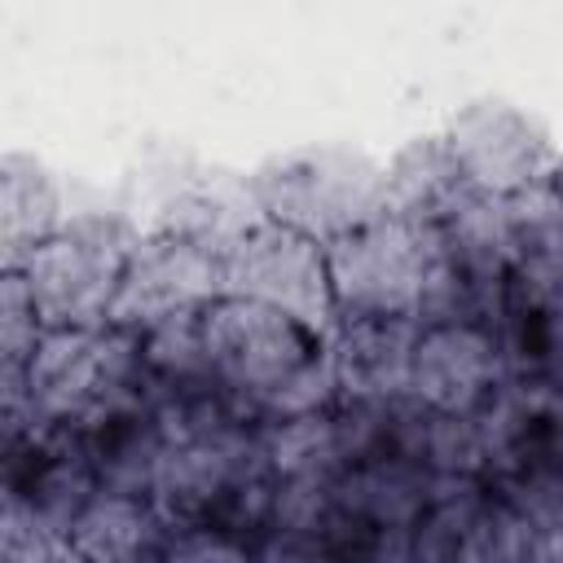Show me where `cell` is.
I'll return each mask as SVG.
<instances>
[{
    "label": "cell",
    "mask_w": 563,
    "mask_h": 563,
    "mask_svg": "<svg viewBox=\"0 0 563 563\" xmlns=\"http://www.w3.org/2000/svg\"><path fill=\"white\" fill-rule=\"evenodd\" d=\"M246 194L260 220L299 229L325 246L387 216L383 163L352 145H303L273 154L246 176Z\"/></svg>",
    "instance_id": "7a4b0ae2"
},
{
    "label": "cell",
    "mask_w": 563,
    "mask_h": 563,
    "mask_svg": "<svg viewBox=\"0 0 563 563\" xmlns=\"http://www.w3.org/2000/svg\"><path fill=\"white\" fill-rule=\"evenodd\" d=\"M141 334V365L154 391H176L194 383H216L207 361V334H202V308L176 312L163 321H150Z\"/></svg>",
    "instance_id": "2e32d148"
},
{
    "label": "cell",
    "mask_w": 563,
    "mask_h": 563,
    "mask_svg": "<svg viewBox=\"0 0 563 563\" xmlns=\"http://www.w3.org/2000/svg\"><path fill=\"white\" fill-rule=\"evenodd\" d=\"M158 563H255V537L229 523H172Z\"/></svg>",
    "instance_id": "d6986e66"
},
{
    "label": "cell",
    "mask_w": 563,
    "mask_h": 563,
    "mask_svg": "<svg viewBox=\"0 0 563 563\" xmlns=\"http://www.w3.org/2000/svg\"><path fill=\"white\" fill-rule=\"evenodd\" d=\"M167 532L172 519L150 493H101L79 515L66 545L79 563H158Z\"/></svg>",
    "instance_id": "4fadbf2b"
},
{
    "label": "cell",
    "mask_w": 563,
    "mask_h": 563,
    "mask_svg": "<svg viewBox=\"0 0 563 563\" xmlns=\"http://www.w3.org/2000/svg\"><path fill=\"white\" fill-rule=\"evenodd\" d=\"M70 220L66 189L57 172L26 150H9L0 158V255L4 268L26 264L48 238Z\"/></svg>",
    "instance_id": "7c38bea8"
},
{
    "label": "cell",
    "mask_w": 563,
    "mask_h": 563,
    "mask_svg": "<svg viewBox=\"0 0 563 563\" xmlns=\"http://www.w3.org/2000/svg\"><path fill=\"white\" fill-rule=\"evenodd\" d=\"M510 299L541 312H563V198L554 185L506 198Z\"/></svg>",
    "instance_id": "ba28073f"
},
{
    "label": "cell",
    "mask_w": 563,
    "mask_h": 563,
    "mask_svg": "<svg viewBox=\"0 0 563 563\" xmlns=\"http://www.w3.org/2000/svg\"><path fill=\"white\" fill-rule=\"evenodd\" d=\"M506 383L493 321H427L409 352V396L435 413H475Z\"/></svg>",
    "instance_id": "52a82bcc"
},
{
    "label": "cell",
    "mask_w": 563,
    "mask_h": 563,
    "mask_svg": "<svg viewBox=\"0 0 563 563\" xmlns=\"http://www.w3.org/2000/svg\"><path fill=\"white\" fill-rule=\"evenodd\" d=\"M383 180H387V216L413 224H440L471 194L440 132L405 141L383 163Z\"/></svg>",
    "instance_id": "5bb4252c"
},
{
    "label": "cell",
    "mask_w": 563,
    "mask_h": 563,
    "mask_svg": "<svg viewBox=\"0 0 563 563\" xmlns=\"http://www.w3.org/2000/svg\"><path fill=\"white\" fill-rule=\"evenodd\" d=\"M224 295V246L176 224H145L128 273L114 321L141 330L150 321L207 308Z\"/></svg>",
    "instance_id": "8992f818"
},
{
    "label": "cell",
    "mask_w": 563,
    "mask_h": 563,
    "mask_svg": "<svg viewBox=\"0 0 563 563\" xmlns=\"http://www.w3.org/2000/svg\"><path fill=\"white\" fill-rule=\"evenodd\" d=\"M145 233L128 207H70V220L26 264H18L48 330L110 325L123 295V273Z\"/></svg>",
    "instance_id": "6da1fadb"
},
{
    "label": "cell",
    "mask_w": 563,
    "mask_h": 563,
    "mask_svg": "<svg viewBox=\"0 0 563 563\" xmlns=\"http://www.w3.org/2000/svg\"><path fill=\"white\" fill-rule=\"evenodd\" d=\"M44 334H48V325H44L22 273L4 268V282H0V374H22Z\"/></svg>",
    "instance_id": "ac0fdd59"
},
{
    "label": "cell",
    "mask_w": 563,
    "mask_h": 563,
    "mask_svg": "<svg viewBox=\"0 0 563 563\" xmlns=\"http://www.w3.org/2000/svg\"><path fill=\"white\" fill-rule=\"evenodd\" d=\"M260 462L273 479H339L343 444L334 409L260 422Z\"/></svg>",
    "instance_id": "9a60e30c"
},
{
    "label": "cell",
    "mask_w": 563,
    "mask_h": 563,
    "mask_svg": "<svg viewBox=\"0 0 563 563\" xmlns=\"http://www.w3.org/2000/svg\"><path fill=\"white\" fill-rule=\"evenodd\" d=\"M66 427H75L84 453L92 457L101 493H150L154 488V475L172 444L167 427L154 409V396L101 409L84 422H66Z\"/></svg>",
    "instance_id": "9c48e42d"
},
{
    "label": "cell",
    "mask_w": 563,
    "mask_h": 563,
    "mask_svg": "<svg viewBox=\"0 0 563 563\" xmlns=\"http://www.w3.org/2000/svg\"><path fill=\"white\" fill-rule=\"evenodd\" d=\"M435 493V475L405 453H374L334 479V515L378 532H409Z\"/></svg>",
    "instance_id": "30bf717a"
},
{
    "label": "cell",
    "mask_w": 563,
    "mask_h": 563,
    "mask_svg": "<svg viewBox=\"0 0 563 563\" xmlns=\"http://www.w3.org/2000/svg\"><path fill=\"white\" fill-rule=\"evenodd\" d=\"M334 321L405 317L418 321L422 295L440 264V224L378 216L325 246Z\"/></svg>",
    "instance_id": "3957f363"
},
{
    "label": "cell",
    "mask_w": 563,
    "mask_h": 563,
    "mask_svg": "<svg viewBox=\"0 0 563 563\" xmlns=\"http://www.w3.org/2000/svg\"><path fill=\"white\" fill-rule=\"evenodd\" d=\"M255 563H339L325 537L303 532H260L255 537Z\"/></svg>",
    "instance_id": "ffe728a7"
},
{
    "label": "cell",
    "mask_w": 563,
    "mask_h": 563,
    "mask_svg": "<svg viewBox=\"0 0 563 563\" xmlns=\"http://www.w3.org/2000/svg\"><path fill=\"white\" fill-rule=\"evenodd\" d=\"M440 136L466 189L484 198H515L545 185L559 158L550 128L506 97H475L457 106Z\"/></svg>",
    "instance_id": "277c9868"
},
{
    "label": "cell",
    "mask_w": 563,
    "mask_h": 563,
    "mask_svg": "<svg viewBox=\"0 0 563 563\" xmlns=\"http://www.w3.org/2000/svg\"><path fill=\"white\" fill-rule=\"evenodd\" d=\"M493 488L541 541L563 537V457H532Z\"/></svg>",
    "instance_id": "e0dca14e"
},
{
    "label": "cell",
    "mask_w": 563,
    "mask_h": 563,
    "mask_svg": "<svg viewBox=\"0 0 563 563\" xmlns=\"http://www.w3.org/2000/svg\"><path fill=\"white\" fill-rule=\"evenodd\" d=\"M418 321L405 317H369V321H334L330 352L339 374V396L347 400H400L409 396V352Z\"/></svg>",
    "instance_id": "8fae6325"
},
{
    "label": "cell",
    "mask_w": 563,
    "mask_h": 563,
    "mask_svg": "<svg viewBox=\"0 0 563 563\" xmlns=\"http://www.w3.org/2000/svg\"><path fill=\"white\" fill-rule=\"evenodd\" d=\"M224 295L282 308L321 330L334 325L325 242L260 216L224 242Z\"/></svg>",
    "instance_id": "5b68a950"
}]
</instances>
